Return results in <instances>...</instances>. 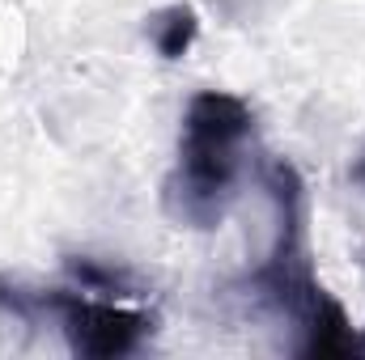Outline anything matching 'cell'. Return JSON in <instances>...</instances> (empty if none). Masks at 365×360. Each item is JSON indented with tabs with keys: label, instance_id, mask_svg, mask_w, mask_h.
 Masks as SVG:
<instances>
[{
	"label": "cell",
	"instance_id": "obj_1",
	"mask_svg": "<svg viewBox=\"0 0 365 360\" xmlns=\"http://www.w3.org/2000/svg\"><path fill=\"white\" fill-rule=\"evenodd\" d=\"M255 136V110L221 90H204L187 102L179 157L166 179V212L187 229H217L234 203L242 153Z\"/></svg>",
	"mask_w": 365,
	"mask_h": 360
},
{
	"label": "cell",
	"instance_id": "obj_2",
	"mask_svg": "<svg viewBox=\"0 0 365 360\" xmlns=\"http://www.w3.org/2000/svg\"><path fill=\"white\" fill-rule=\"evenodd\" d=\"M0 309L9 318L34 322L38 314H51L68 339V352L86 360H119L145 348L153 339L158 318L149 309L119 305L102 292H73V288H21L17 280H0Z\"/></svg>",
	"mask_w": 365,
	"mask_h": 360
},
{
	"label": "cell",
	"instance_id": "obj_3",
	"mask_svg": "<svg viewBox=\"0 0 365 360\" xmlns=\"http://www.w3.org/2000/svg\"><path fill=\"white\" fill-rule=\"evenodd\" d=\"M268 191L276 203V242L268 259L247 275V288L259 305L276 314H289L293 322L306 318V309L319 301L323 284L310 271L306 255V225H302V179L289 162H276L268 170Z\"/></svg>",
	"mask_w": 365,
	"mask_h": 360
},
{
	"label": "cell",
	"instance_id": "obj_4",
	"mask_svg": "<svg viewBox=\"0 0 365 360\" xmlns=\"http://www.w3.org/2000/svg\"><path fill=\"white\" fill-rule=\"evenodd\" d=\"M297 327H302V344H297L302 356H365L361 331L349 322L344 305L327 288L319 292V301L306 309Z\"/></svg>",
	"mask_w": 365,
	"mask_h": 360
},
{
	"label": "cell",
	"instance_id": "obj_5",
	"mask_svg": "<svg viewBox=\"0 0 365 360\" xmlns=\"http://www.w3.org/2000/svg\"><path fill=\"white\" fill-rule=\"evenodd\" d=\"M195 34H200V21L191 4H170L153 17V47L162 51V60H182L195 47Z\"/></svg>",
	"mask_w": 365,
	"mask_h": 360
},
{
	"label": "cell",
	"instance_id": "obj_6",
	"mask_svg": "<svg viewBox=\"0 0 365 360\" xmlns=\"http://www.w3.org/2000/svg\"><path fill=\"white\" fill-rule=\"evenodd\" d=\"M357 174H361V179H365V162H361V170H357Z\"/></svg>",
	"mask_w": 365,
	"mask_h": 360
}]
</instances>
